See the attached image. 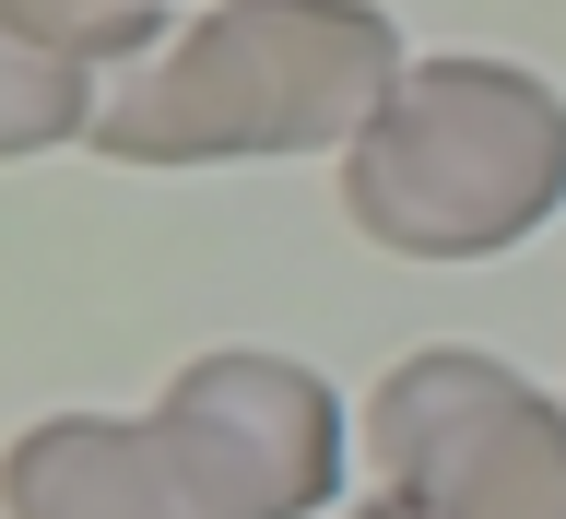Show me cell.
<instances>
[{"label":"cell","instance_id":"6da1fadb","mask_svg":"<svg viewBox=\"0 0 566 519\" xmlns=\"http://www.w3.org/2000/svg\"><path fill=\"white\" fill-rule=\"evenodd\" d=\"M343 460L354 425L318 366L212 343L142 414H35L0 449V519H318Z\"/></svg>","mask_w":566,"mask_h":519},{"label":"cell","instance_id":"7a4b0ae2","mask_svg":"<svg viewBox=\"0 0 566 519\" xmlns=\"http://www.w3.org/2000/svg\"><path fill=\"white\" fill-rule=\"evenodd\" d=\"M401 24L378 0H212L106 71L95 154L106 166H260V154H343L401 95Z\"/></svg>","mask_w":566,"mask_h":519},{"label":"cell","instance_id":"3957f363","mask_svg":"<svg viewBox=\"0 0 566 519\" xmlns=\"http://www.w3.org/2000/svg\"><path fill=\"white\" fill-rule=\"evenodd\" d=\"M343 225L389 260H495L566 212V95L520 60H413L331 154Z\"/></svg>","mask_w":566,"mask_h":519},{"label":"cell","instance_id":"277c9868","mask_svg":"<svg viewBox=\"0 0 566 519\" xmlns=\"http://www.w3.org/2000/svg\"><path fill=\"white\" fill-rule=\"evenodd\" d=\"M366 473L413 519H566V402L484 343H424L366 390Z\"/></svg>","mask_w":566,"mask_h":519},{"label":"cell","instance_id":"5b68a950","mask_svg":"<svg viewBox=\"0 0 566 519\" xmlns=\"http://www.w3.org/2000/svg\"><path fill=\"white\" fill-rule=\"evenodd\" d=\"M0 35L83 71H130L166 48V0H0Z\"/></svg>","mask_w":566,"mask_h":519},{"label":"cell","instance_id":"8992f818","mask_svg":"<svg viewBox=\"0 0 566 519\" xmlns=\"http://www.w3.org/2000/svg\"><path fill=\"white\" fill-rule=\"evenodd\" d=\"M95 106H106V83L83 60H48V48H12V35H0V166H12V154L83 142Z\"/></svg>","mask_w":566,"mask_h":519},{"label":"cell","instance_id":"52a82bcc","mask_svg":"<svg viewBox=\"0 0 566 519\" xmlns=\"http://www.w3.org/2000/svg\"><path fill=\"white\" fill-rule=\"evenodd\" d=\"M343 519H413V508H389V496H366V508H343Z\"/></svg>","mask_w":566,"mask_h":519}]
</instances>
